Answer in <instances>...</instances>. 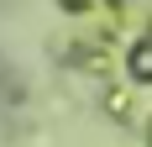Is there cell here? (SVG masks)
<instances>
[{
    "label": "cell",
    "mask_w": 152,
    "mask_h": 147,
    "mask_svg": "<svg viewBox=\"0 0 152 147\" xmlns=\"http://www.w3.org/2000/svg\"><path fill=\"white\" fill-rule=\"evenodd\" d=\"M131 63H137V68H142V79H152V47H142V53H137V58H131Z\"/></svg>",
    "instance_id": "6da1fadb"
}]
</instances>
